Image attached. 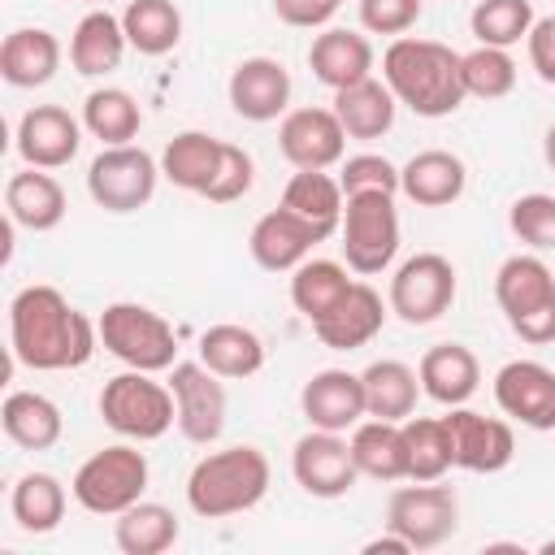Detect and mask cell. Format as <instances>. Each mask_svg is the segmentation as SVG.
I'll use <instances>...</instances> for the list:
<instances>
[{"label": "cell", "mask_w": 555, "mask_h": 555, "mask_svg": "<svg viewBox=\"0 0 555 555\" xmlns=\"http://www.w3.org/2000/svg\"><path fill=\"white\" fill-rule=\"evenodd\" d=\"M447 425V438H451V460L455 468H468V473H499L512 464L516 455V438H512V425L499 421V416H481L473 408H451L442 416Z\"/></svg>", "instance_id": "obj_13"}, {"label": "cell", "mask_w": 555, "mask_h": 555, "mask_svg": "<svg viewBox=\"0 0 555 555\" xmlns=\"http://www.w3.org/2000/svg\"><path fill=\"white\" fill-rule=\"evenodd\" d=\"M0 425H4V438L22 451H48L61 442V429H65L61 408L35 390H13L0 408Z\"/></svg>", "instance_id": "obj_29"}, {"label": "cell", "mask_w": 555, "mask_h": 555, "mask_svg": "<svg viewBox=\"0 0 555 555\" xmlns=\"http://www.w3.org/2000/svg\"><path fill=\"white\" fill-rule=\"evenodd\" d=\"M273 13L295 30H317L338 13V0H273Z\"/></svg>", "instance_id": "obj_48"}, {"label": "cell", "mask_w": 555, "mask_h": 555, "mask_svg": "<svg viewBox=\"0 0 555 555\" xmlns=\"http://www.w3.org/2000/svg\"><path fill=\"white\" fill-rule=\"evenodd\" d=\"M343 204H347V195H343L338 178H330L325 169H299L282 191V208L299 212L304 221L321 225L325 234H334L343 225Z\"/></svg>", "instance_id": "obj_34"}, {"label": "cell", "mask_w": 555, "mask_h": 555, "mask_svg": "<svg viewBox=\"0 0 555 555\" xmlns=\"http://www.w3.org/2000/svg\"><path fill=\"white\" fill-rule=\"evenodd\" d=\"M542 555H555V538H546V542H542Z\"/></svg>", "instance_id": "obj_51"}, {"label": "cell", "mask_w": 555, "mask_h": 555, "mask_svg": "<svg viewBox=\"0 0 555 555\" xmlns=\"http://www.w3.org/2000/svg\"><path fill=\"white\" fill-rule=\"evenodd\" d=\"M82 147V121H74L61 104H35L17 121V156L35 169H61Z\"/></svg>", "instance_id": "obj_18"}, {"label": "cell", "mask_w": 555, "mask_h": 555, "mask_svg": "<svg viewBox=\"0 0 555 555\" xmlns=\"http://www.w3.org/2000/svg\"><path fill=\"white\" fill-rule=\"evenodd\" d=\"M126 39L143 56H165L182 39V13L173 0H130L121 13Z\"/></svg>", "instance_id": "obj_36"}, {"label": "cell", "mask_w": 555, "mask_h": 555, "mask_svg": "<svg viewBox=\"0 0 555 555\" xmlns=\"http://www.w3.org/2000/svg\"><path fill=\"white\" fill-rule=\"evenodd\" d=\"M278 147L295 169H330L347 152V130L334 108H291L278 126Z\"/></svg>", "instance_id": "obj_15"}, {"label": "cell", "mask_w": 555, "mask_h": 555, "mask_svg": "<svg viewBox=\"0 0 555 555\" xmlns=\"http://www.w3.org/2000/svg\"><path fill=\"white\" fill-rule=\"evenodd\" d=\"M308 65H312L317 82H325L330 91H343V87H356V82L373 78V43L360 30L330 26V30H321L312 39Z\"/></svg>", "instance_id": "obj_21"}, {"label": "cell", "mask_w": 555, "mask_h": 555, "mask_svg": "<svg viewBox=\"0 0 555 555\" xmlns=\"http://www.w3.org/2000/svg\"><path fill=\"white\" fill-rule=\"evenodd\" d=\"M507 225H512V234H516L520 243H529V247H538V251L555 247V195H542V191L520 195V199L507 208Z\"/></svg>", "instance_id": "obj_43"}, {"label": "cell", "mask_w": 555, "mask_h": 555, "mask_svg": "<svg viewBox=\"0 0 555 555\" xmlns=\"http://www.w3.org/2000/svg\"><path fill=\"white\" fill-rule=\"evenodd\" d=\"M364 555H412V546H408L395 529H386L382 538H369V542H364Z\"/></svg>", "instance_id": "obj_49"}, {"label": "cell", "mask_w": 555, "mask_h": 555, "mask_svg": "<svg viewBox=\"0 0 555 555\" xmlns=\"http://www.w3.org/2000/svg\"><path fill=\"white\" fill-rule=\"evenodd\" d=\"M130 39H126V26L121 17H113L108 9H91L78 26H74V39H69V65L82 74V78H100V74H113L126 56Z\"/></svg>", "instance_id": "obj_27"}, {"label": "cell", "mask_w": 555, "mask_h": 555, "mask_svg": "<svg viewBox=\"0 0 555 555\" xmlns=\"http://www.w3.org/2000/svg\"><path fill=\"white\" fill-rule=\"evenodd\" d=\"M221 152H225L221 139H212V134H204V130H182V134H173V139L165 143V152H160V178H169V182L182 186V191L204 195V191L212 186V178H217Z\"/></svg>", "instance_id": "obj_28"}, {"label": "cell", "mask_w": 555, "mask_h": 555, "mask_svg": "<svg viewBox=\"0 0 555 555\" xmlns=\"http://www.w3.org/2000/svg\"><path fill=\"white\" fill-rule=\"evenodd\" d=\"M269 460L260 447H221L195 460L186 477V503L204 520H225L238 512H251L269 494Z\"/></svg>", "instance_id": "obj_3"}, {"label": "cell", "mask_w": 555, "mask_h": 555, "mask_svg": "<svg viewBox=\"0 0 555 555\" xmlns=\"http://www.w3.org/2000/svg\"><path fill=\"white\" fill-rule=\"evenodd\" d=\"M347 286H351V278L338 260H304L299 269H291V304L312 325L347 295Z\"/></svg>", "instance_id": "obj_39"}, {"label": "cell", "mask_w": 555, "mask_h": 555, "mask_svg": "<svg viewBox=\"0 0 555 555\" xmlns=\"http://www.w3.org/2000/svg\"><path fill=\"white\" fill-rule=\"evenodd\" d=\"M460 525V503L451 486L438 481H416L390 494L386 503V529H395L412 551H434L442 546Z\"/></svg>", "instance_id": "obj_9"}, {"label": "cell", "mask_w": 555, "mask_h": 555, "mask_svg": "<svg viewBox=\"0 0 555 555\" xmlns=\"http://www.w3.org/2000/svg\"><path fill=\"white\" fill-rule=\"evenodd\" d=\"M9 343L13 360L35 373L82 369L100 347V325L87 321L56 286H22L9 304Z\"/></svg>", "instance_id": "obj_1"}, {"label": "cell", "mask_w": 555, "mask_h": 555, "mask_svg": "<svg viewBox=\"0 0 555 555\" xmlns=\"http://www.w3.org/2000/svg\"><path fill=\"white\" fill-rule=\"evenodd\" d=\"M460 78L464 91L477 100H503L516 87V61L507 56V48H486L477 43L473 52L460 56Z\"/></svg>", "instance_id": "obj_42"}, {"label": "cell", "mask_w": 555, "mask_h": 555, "mask_svg": "<svg viewBox=\"0 0 555 555\" xmlns=\"http://www.w3.org/2000/svg\"><path fill=\"white\" fill-rule=\"evenodd\" d=\"M113 538H117V551L126 555H160L178 542V516L165 507V503H134L117 516L113 525Z\"/></svg>", "instance_id": "obj_37"}, {"label": "cell", "mask_w": 555, "mask_h": 555, "mask_svg": "<svg viewBox=\"0 0 555 555\" xmlns=\"http://www.w3.org/2000/svg\"><path fill=\"white\" fill-rule=\"evenodd\" d=\"M251 178H256L251 156H247L243 147L225 143L221 165H217V178H212V186L204 191V199H212V204H234V199H243V195L251 191Z\"/></svg>", "instance_id": "obj_45"}, {"label": "cell", "mask_w": 555, "mask_h": 555, "mask_svg": "<svg viewBox=\"0 0 555 555\" xmlns=\"http://www.w3.org/2000/svg\"><path fill=\"white\" fill-rule=\"evenodd\" d=\"M416 373H421V390L434 403H442V408L468 403L477 395V386H481V364H477V356L464 343H438V347H429L421 356Z\"/></svg>", "instance_id": "obj_23"}, {"label": "cell", "mask_w": 555, "mask_h": 555, "mask_svg": "<svg viewBox=\"0 0 555 555\" xmlns=\"http://www.w3.org/2000/svg\"><path fill=\"white\" fill-rule=\"evenodd\" d=\"M403 438H408V481H442V473L455 468L442 416H408Z\"/></svg>", "instance_id": "obj_40"}, {"label": "cell", "mask_w": 555, "mask_h": 555, "mask_svg": "<svg viewBox=\"0 0 555 555\" xmlns=\"http://www.w3.org/2000/svg\"><path fill=\"white\" fill-rule=\"evenodd\" d=\"M291 473H295V481L312 499H343L356 486V477H360L356 455H351V442L343 434H330V429H308L295 442Z\"/></svg>", "instance_id": "obj_12"}, {"label": "cell", "mask_w": 555, "mask_h": 555, "mask_svg": "<svg viewBox=\"0 0 555 555\" xmlns=\"http://www.w3.org/2000/svg\"><path fill=\"white\" fill-rule=\"evenodd\" d=\"M525 48H529V65L542 82L555 87V13L551 17H538L525 35Z\"/></svg>", "instance_id": "obj_47"}, {"label": "cell", "mask_w": 555, "mask_h": 555, "mask_svg": "<svg viewBox=\"0 0 555 555\" xmlns=\"http://www.w3.org/2000/svg\"><path fill=\"white\" fill-rule=\"evenodd\" d=\"M156 178H160V165L134 143L104 147L87 165V191L104 212H139L156 195Z\"/></svg>", "instance_id": "obj_8"}, {"label": "cell", "mask_w": 555, "mask_h": 555, "mask_svg": "<svg viewBox=\"0 0 555 555\" xmlns=\"http://www.w3.org/2000/svg\"><path fill=\"white\" fill-rule=\"evenodd\" d=\"M464 182H468V169L455 152H442V147H429V152H416L403 169H399V191L421 204V208H447L464 195Z\"/></svg>", "instance_id": "obj_25"}, {"label": "cell", "mask_w": 555, "mask_h": 555, "mask_svg": "<svg viewBox=\"0 0 555 555\" xmlns=\"http://www.w3.org/2000/svg\"><path fill=\"white\" fill-rule=\"evenodd\" d=\"M9 512L22 533H52L65 520V486L52 473H26L9 494Z\"/></svg>", "instance_id": "obj_35"}, {"label": "cell", "mask_w": 555, "mask_h": 555, "mask_svg": "<svg viewBox=\"0 0 555 555\" xmlns=\"http://www.w3.org/2000/svg\"><path fill=\"white\" fill-rule=\"evenodd\" d=\"M139 104L130 91L121 87H95L87 100H82V130H91L104 147H117V143H130L139 134Z\"/></svg>", "instance_id": "obj_38"}, {"label": "cell", "mask_w": 555, "mask_h": 555, "mask_svg": "<svg viewBox=\"0 0 555 555\" xmlns=\"http://www.w3.org/2000/svg\"><path fill=\"white\" fill-rule=\"evenodd\" d=\"M143 490H147V455L130 442L87 455L69 481V494L91 516H121L143 499Z\"/></svg>", "instance_id": "obj_5"}, {"label": "cell", "mask_w": 555, "mask_h": 555, "mask_svg": "<svg viewBox=\"0 0 555 555\" xmlns=\"http://www.w3.org/2000/svg\"><path fill=\"white\" fill-rule=\"evenodd\" d=\"M299 408H304L312 429L347 434V429H356L369 416L364 382H360V373H347V369H321V373H312L304 382Z\"/></svg>", "instance_id": "obj_17"}, {"label": "cell", "mask_w": 555, "mask_h": 555, "mask_svg": "<svg viewBox=\"0 0 555 555\" xmlns=\"http://www.w3.org/2000/svg\"><path fill=\"white\" fill-rule=\"evenodd\" d=\"M230 104L243 121H273L291 104V74L273 56H247L230 74Z\"/></svg>", "instance_id": "obj_19"}, {"label": "cell", "mask_w": 555, "mask_h": 555, "mask_svg": "<svg viewBox=\"0 0 555 555\" xmlns=\"http://www.w3.org/2000/svg\"><path fill=\"white\" fill-rule=\"evenodd\" d=\"M425 0H360V26L369 35H403L416 26Z\"/></svg>", "instance_id": "obj_46"}, {"label": "cell", "mask_w": 555, "mask_h": 555, "mask_svg": "<svg viewBox=\"0 0 555 555\" xmlns=\"http://www.w3.org/2000/svg\"><path fill=\"white\" fill-rule=\"evenodd\" d=\"M338 186H343V195H360V191H386V195H395L399 191V169L386 156H377V152H360V156H347L343 160Z\"/></svg>", "instance_id": "obj_44"}, {"label": "cell", "mask_w": 555, "mask_h": 555, "mask_svg": "<svg viewBox=\"0 0 555 555\" xmlns=\"http://www.w3.org/2000/svg\"><path fill=\"white\" fill-rule=\"evenodd\" d=\"M351 455L356 468L373 481H403L408 477V438L403 421H360L351 429Z\"/></svg>", "instance_id": "obj_30"}, {"label": "cell", "mask_w": 555, "mask_h": 555, "mask_svg": "<svg viewBox=\"0 0 555 555\" xmlns=\"http://www.w3.org/2000/svg\"><path fill=\"white\" fill-rule=\"evenodd\" d=\"M225 377H217L204 360H178L169 369V390L178 399V429L186 442L208 447L225 429Z\"/></svg>", "instance_id": "obj_11"}, {"label": "cell", "mask_w": 555, "mask_h": 555, "mask_svg": "<svg viewBox=\"0 0 555 555\" xmlns=\"http://www.w3.org/2000/svg\"><path fill=\"white\" fill-rule=\"evenodd\" d=\"M330 234L321 230V225H312V221H304L299 212H291V208H273V212H264L256 225H251V234H247V251H251V260L260 264V269H269V273H291V269H299L304 260H308V251L317 247V243H325Z\"/></svg>", "instance_id": "obj_16"}, {"label": "cell", "mask_w": 555, "mask_h": 555, "mask_svg": "<svg viewBox=\"0 0 555 555\" xmlns=\"http://www.w3.org/2000/svg\"><path fill=\"white\" fill-rule=\"evenodd\" d=\"M460 56L455 48L438 39H412L399 35L382 52V78L395 91L399 104H408L416 117H447L464 104V78H460Z\"/></svg>", "instance_id": "obj_2"}, {"label": "cell", "mask_w": 555, "mask_h": 555, "mask_svg": "<svg viewBox=\"0 0 555 555\" xmlns=\"http://www.w3.org/2000/svg\"><path fill=\"white\" fill-rule=\"evenodd\" d=\"M100 325V343L108 356H117L126 369H143V373H165L178 364V338L173 325L143 308V304H108Z\"/></svg>", "instance_id": "obj_6"}, {"label": "cell", "mask_w": 555, "mask_h": 555, "mask_svg": "<svg viewBox=\"0 0 555 555\" xmlns=\"http://www.w3.org/2000/svg\"><path fill=\"white\" fill-rule=\"evenodd\" d=\"M199 360L225 377V382H238V377H251L264 369V343L256 330L247 325H234V321H221V325H208L199 334Z\"/></svg>", "instance_id": "obj_32"}, {"label": "cell", "mask_w": 555, "mask_h": 555, "mask_svg": "<svg viewBox=\"0 0 555 555\" xmlns=\"http://www.w3.org/2000/svg\"><path fill=\"white\" fill-rule=\"evenodd\" d=\"M455 304V264L438 251H416L390 278V312L403 325H429Z\"/></svg>", "instance_id": "obj_10"}, {"label": "cell", "mask_w": 555, "mask_h": 555, "mask_svg": "<svg viewBox=\"0 0 555 555\" xmlns=\"http://www.w3.org/2000/svg\"><path fill=\"white\" fill-rule=\"evenodd\" d=\"M533 4L529 0H477L468 26H473V39L486 43V48H512L529 35L533 26Z\"/></svg>", "instance_id": "obj_41"}, {"label": "cell", "mask_w": 555, "mask_h": 555, "mask_svg": "<svg viewBox=\"0 0 555 555\" xmlns=\"http://www.w3.org/2000/svg\"><path fill=\"white\" fill-rule=\"evenodd\" d=\"M4 208H9V221L13 225L43 234V230H56L65 221L69 199H65V186L48 169L26 165L22 173H13L4 182Z\"/></svg>", "instance_id": "obj_22"}, {"label": "cell", "mask_w": 555, "mask_h": 555, "mask_svg": "<svg viewBox=\"0 0 555 555\" xmlns=\"http://www.w3.org/2000/svg\"><path fill=\"white\" fill-rule=\"evenodd\" d=\"M343 256L356 273H382L399 251V212L395 195L386 191H360L343 204Z\"/></svg>", "instance_id": "obj_7"}, {"label": "cell", "mask_w": 555, "mask_h": 555, "mask_svg": "<svg viewBox=\"0 0 555 555\" xmlns=\"http://www.w3.org/2000/svg\"><path fill=\"white\" fill-rule=\"evenodd\" d=\"M494 403L525 429H555V369L538 360H507L494 373Z\"/></svg>", "instance_id": "obj_14"}, {"label": "cell", "mask_w": 555, "mask_h": 555, "mask_svg": "<svg viewBox=\"0 0 555 555\" xmlns=\"http://www.w3.org/2000/svg\"><path fill=\"white\" fill-rule=\"evenodd\" d=\"M100 416L113 434H121L130 442H156L169 434V425H178V399L152 373L130 369V373H117L104 382Z\"/></svg>", "instance_id": "obj_4"}, {"label": "cell", "mask_w": 555, "mask_h": 555, "mask_svg": "<svg viewBox=\"0 0 555 555\" xmlns=\"http://www.w3.org/2000/svg\"><path fill=\"white\" fill-rule=\"evenodd\" d=\"M395 108H399V100L386 87V78L382 82L377 78H364L356 87L334 91V113H338L347 139H364V143L369 139H382L395 126Z\"/></svg>", "instance_id": "obj_31"}, {"label": "cell", "mask_w": 555, "mask_h": 555, "mask_svg": "<svg viewBox=\"0 0 555 555\" xmlns=\"http://www.w3.org/2000/svg\"><path fill=\"white\" fill-rule=\"evenodd\" d=\"M338 4H343V0H338Z\"/></svg>", "instance_id": "obj_52"}, {"label": "cell", "mask_w": 555, "mask_h": 555, "mask_svg": "<svg viewBox=\"0 0 555 555\" xmlns=\"http://www.w3.org/2000/svg\"><path fill=\"white\" fill-rule=\"evenodd\" d=\"M61 69V43L43 26H17L0 43V74L9 87H43Z\"/></svg>", "instance_id": "obj_26"}, {"label": "cell", "mask_w": 555, "mask_h": 555, "mask_svg": "<svg viewBox=\"0 0 555 555\" xmlns=\"http://www.w3.org/2000/svg\"><path fill=\"white\" fill-rule=\"evenodd\" d=\"M382 321H386V304L382 295L369 286V282H351L347 295L312 325L317 338L330 347V351H356L364 343H373L382 334Z\"/></svg>", "instance_id": "obj_20"}, {"label": "cell", "mask_w": 555, "mask_h": 555, "mask_svg": "<svg viewBox=\"0 0 555 555\" xmlns=\"http://www.w3.org/2000/svg\"><path fill=\"white\" fill-rule=\"evenodd\" d=\"M494 299L507 317V325H516L529 312H542L555 304V273L542 256H507L494 273Z\"/></svg>", "instance_id": "obj_24"}, {"label": "cell", "mask_w": 555, "mask_h": 555, "mask_svg": "<svg viewBox=\"0 0 555 555\" xmlns=\"http://www.w3.org/2000/svg\"><path fill=\"white\" fill-rule=\"evenodd\" d=\"M542 156H546V165L555 169V126L546 130V139H542Z\"/></svg>", "instance_id": "obj_50"}, {"label": "cell", "mask_w": 555, "mask_h": 555, "mask_svg": "<svg viewBox=\"0 0 555 555\" xmlns=\"http://www.w3.org/2000/svg\"><path fill=\"white\" fill-rule=\"evenodd\" d=\"M364 403L369 416L377 421H408L416 412V395H421V373L403 360H373L364 373Z\"/></svg>", "instance_id": "obj_33"}]
</instances>
